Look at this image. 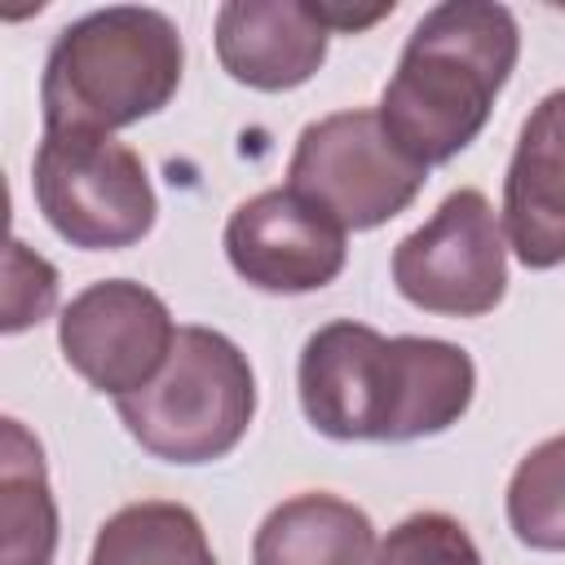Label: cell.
<instances>
[{
  "label": "cell",
  "instance_id": "obj_16",
  "mask_svg": "<svg viewBox=\"0 0 565 565\" xmlns=\"http://www.w3.org/2000/svg\"><path fill=\"white\" fill-rule=\"evenodd\" d=\"M375 565H481L472 534L446 512H411L388 530Z\"/></svg>",
  "mask_w": 565,
  "mask_h": 565
},
{
  "label": "cell",
  "instance_id": "obj_15",
  "mask_svg": "<svg viewBox=\"0 0 565 565\" xmlns=\"http://www.w3.org/2000/svg\"><path fill=\"white\" fill-rule=\"evenodd\" d=\"M508 525L534 552H565V433L539 441L508 481Z\"/></svg>",
  "mask_w": 565,
  "mask_h": 565
},
{
  "label": "cell",
  "instance_id": "obj_7",
  "mask_svg": "<svg viewBox=\"0 0 565 565\" xmlns=\"http://www.w3.org/2000/svg\"><path fill=\"white\" fill-rule=\"evenodd\" d=\"M397 291L446 318H481L508 291V238L481 190H455L393 252Z\"/></svg>",
  "mask_w": 565,
  "mask_h": 565
},
{
  "label": "cell",
  "instance_id": "obj_5",
  "mask_svg": "<svg viewBox=\"0 0 565 565\" xmlns=\"http://www.w3.org/2000/svg\"><path fill=\"white\" fill-rule=\"evenodd\" d=\"M31 190L44 221L84 252L141 243L159 212L141 154L110 132H44Z\"/></svg>",
  "mask_w": 565,
  "mask_h": 565
},
{
  "label": "cell",
  "instance_id": "obj_4",
  "mask_svg": "<svg viewBox=\"0 0 565 565\" xmlns=\"http://www.w3.org/2000/svg\"><path fill=\"white\" fill-rule=\"evenodd\" d=\"M115 415L146 455L163 463H212L247 437L256 375L230 335L181 327L163 371L146 388L115 397Z\"/></svg>",
  "mask_w": 565,
  "mask_h": 565
},
{
  "label": "cell",
  "instance_id": "obj_8",
  "mask_svg": "<svg viewBox=\"0 0 565 565\" xmlns=\"http://www.w3.org/2000/svg\"><path fill=\"white\" fill-rule=\"evenodd\" d=\"M177 322L150 287L132 278H102L71 296V305L57 318V344L66 366L97 393L124 397L146 388L172 344H177Z\"/></svg>",
  "mask_w": 565,
  "mask_h": 565
},
{
  "label": "cell",
  "instance_id": "obj_9",
  "mask_svg": "<svg viewBox=\"0 0 565 565\" xmlns=\"http://www.w3.org/2000/svg\"><path fill=\"white\" fill-rule=\"evenodd\" d=\"M225 256L243 282L269 296H305L340 278L344 230L287 185L260 190L225 221Z\"/></svg>",
  "mask_w": 565,
  "mask_h": 565
},
{
  "label": "cell",
  "instance_id": "obj_6",
  "mask_svg": "<svg viewBox=\"0 0 565 565\" xmlns=\"http://www.w3.org/2000/svg\"><path fill=\"white\" fill-rule=\"evenodd\" d=\"M428 168L415 163L384 128L380 110H335L313 119L291 150L287 190L322 207L344 234L375 230L406 212Z\"/></svg>",
  "mask_w": 565,
  "mask_h": 565
},
{
  "label": "cell",
  "instance_id": "obj_11",
  "mask_svg": "<svg viewBox=\"0 0 565 565\" xmlns=\"http://www.w3.org/2000/svg\"><path fill=\"white\" fill-rule=\"evenodd\" d=\"M327 22L309 0H230L216 9V57L230 79L287 93L327 57Z\"/></svg>",
  "mask_w": 565,
  "mask_h": 565
},
{
  "label": "cell",
  "instance_id": "obj_13",
  "mask_svg": "<svg viewBox=\"0 0 565 565\" xmlns=\"http://www.w3.org/2000/svg\"><path fill=\"white\" fill-rule=\"evenodd\" d=\"M0 565H53L57 547V503L49 490V468L40 441L22 419H4L0 441Z\"/></svg>",
  "mask_w": 565,
  "mask_h": 565
},
{
  "label": "cell",
  "instance_id": "obj_10",
  "mask_svg": "<svg viewBox=\"0 0 565 565\" xmlns=\"http://www.w3.org/2000/svg\"><path fill=\"white\" fill-rule=\"evenodd\" d=\"M503 238L525 269L565 265V88L521 124L503 177Z\"/></svg>",
  "mask_w": 565,
  "mask_h": 565
},
{
  "label": "cell",
  "instance_id": "obj_14",
  "mask_svg": "<svg viewBox=\"0 0 565 565\" xmlns=\"http://www.w3.org/2000/svg\"><path fill=\"white\" fill-rule=\"evenodd\" d=\"M88 565H216V556L185 503L141 499L97 525Z\"/></svg>",
  "mask_w": 565,
  "mask_h": 565
},
{
  "label": "cell",
  "instance_id": "obj_3",
  "mask_svg": "<svg viewBox=\"0 0 565 565\" xmlns=\"http://www.w3.org/2000/svg\"><path fill=\"white\" fill-rule=\"evenodd\" d=\"M185 44L168 13L110 4L57 31L44 79V132H115L163 110L181 88Z\"/></svg>",
  "mask_w": 565,
  "mask_h": 565
},
{
  "label": "cell",
  "instance_id": "obj_2",
  "mask_svg": "<svg viewBox=\"0 0 565 565\" xmlns=\"http://www.w3.org/2000/svg\"><path fill=\"white\" fill-rule=\"evenodd\" d=\"M516 53L521 31L512 9L490 0H446L428 9L375 106L388 137L424 168L455 159L486 128Z\"/></svg>",
  "mask_w": 565,
  "mask_h": 565
},
{
  "label": "cell",
  "instance_id": "obj_12",
  "mask_svg": "<svg viewBox=\"0 0 565 565\" xmlns=\"http://www.w3.org/2000/svg\"><path fill=\"white\" fill-rule=\"evenodd\" d=\"M371 516L327 490L282 499L252 539V565H375Z\"/></svg>",
  "mask_w": 565,
  "mask_h": 565
},
{
  "label": "cell",
  "instance_id": "obj_17",
  "mask_svg": "<svg viewBox=\"0 0 565 565\" xmlns=\"http://www.w3.org/2000/svg\"><path fill=\"white\" fill-rule=\"evenodd\" d=\"M57 300V269L26 252L22 238L9 243V282H4V331H22L31 322H40Z\"/></svg>",
  "mask_w": 565,
  "mask_h": 565
},
{
  "label": "cell",
  "instance_id": "obj_1",
  "mask_svg": "<svg viewBox=\"0 0 565 565\" xmlns=\"http://www.w3.org/2000/svg\"><path fill=\"white\" fill-rule=\"evenodd\" d=\"M305 419L335 441H415L446 433L472 406L468 349L433 335H380L335 318L318 327L296 366Z\"/></svg>",
  "mask_w": 565,
  "mask_h": 565
},
{
  "label": "cell",
  "instance_id": "obj_18",
  "mask_svg": "<svg viewBox=\"0 0 565 565\" xmlns=\"http://www.w3.org/2000/svg\"><path fill=\"white\" fill-rule=\"evenodd\" d=\"M393 13V0L388 4H371V9H349V4H318V18L327 22V31H366L371 22L388 18Z\"/></svg>",
  "mask_w": 565,
  "mask_h": 565
}]
</instances>
